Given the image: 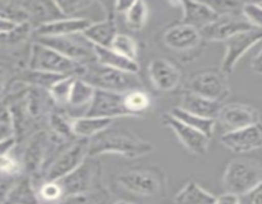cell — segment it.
Here are the masks:
<instances>
[{"mask_svg":"<svg viewBox=\"0 0 262 204\" xmlns=\"http://www.w3.org/2000/svg\"><path fill=\"white\" fill-rule=\"evenodd\" d=\"M94 51L95 56H96V61L101 65L132 74H138V71H140L138 61L125 58V56L120 55L119 53L114 51L113 48L94 46Z\"/></svg>","mask_w":262,"mask_h":204,"instance_id":"cb8c5ba5","label":"cell"},{"mask_svg":"<svg viewBox=\"0 0 262 204\" xmlns=\"http://www.w3.org/2000/svg\"><path fill=\"white\" fill-rule=\"evenodd\" d=\"M242 15L253 28L262 30V4L261 3H243Z\"/></svg>","mask_w":262,"mask_h":204,"instance_id":"74e56055","label":"cell"},{"mask_svg":"<svg viewBox=\"0 0 262 204\" xmlns=\"http://www.w3.org/2000/svg\"><path fill=\"white\" fill-rule=\"evenodd\" d=\"M20 177L22 176H10L0 172V204H4L10 190L14 188V185L19 181Z\"/></svg>","mask_w":262,"mask_h":204,"instance_id":"60d3db41","label":"cell"},{"mask_svg":"<svg viewBox=\"0 0 262 204\" xmlns=\"http://www.w3.org/2000/svg\"><path fill=\"white\" fill-rule=\"evenodd\" d=\"M26 68L31 70L46 71L64 76L82 78L86 71V64L71 60L58 51L33 41L30 46Z\"/></svg>","mask_w":262,"mask_h":204,"instance_id":"7a4b0ae2","label":"cell"},{"mask_svg":"<svg viewBox=\"0 0 262 204\" xmlns=\"http://www.w3.org/2000/svg\"><path fill=\"white\" fill-rule=\"evenodd\" d=\"M13 137L12 125L9 124H0V142L5 139H9Z\"/></svg>","mask_w":262,"mask_h":204,"instance_id":"c3c4849f","label":"cell"},{"mask_svg":"<svg viewBox=\"0 0 262 204\" xmlns=\"http://www.w3.org/2000/svg\"><path fill=\"white\" fill-rule=\"evenodd\" d=\"M0 124L10 125V111L9 106L4 99H0Z\"/></svg>","mask_w":262,"mask_h":204,"instance_id":"ee69618b","label":"cell"},{"mask_svg":"<svg viewBox=\"0 0 262 204\" xmlns=\"http://www.w3.org/2000/svg\"><path fill=\"white\" fill-rule=\"evenodd\" d=\"M0 172L7 173V175L10 176L25 175V168H23L22 161L13 153V150L0 156Z\"/></svg>","mask_w":262,"mask_h":204,"instance_id":"d590c367","label":"cell"},{"mask_svg":"<svg viewBox=\"0 0 262 204\" xmlns=\"http://www.w3.org/2000/svg\"><path fill=\"white\" fill-rule=\"evenodd\" d=\"M261 41L262 30H257V28H252V30L238 33L234 37L228 40L225 42V55L223 58L220 69L227 75H230L234 71L238 61L242 59V56Z\"/></svg>","mask_w":262,"mask_h":204,"instance_id":"8fae6325","label":"cell"},{"mask_svg":"<svg viewBox=\"0 0 262 204\" xmlns=\"http://www.w3.org/2000/svg\"><path fill=\"white\" fill-rule=\"evenodd\" d=\"M19 68L0 59V99H4L17 79Z\"/></svg>","mask_w":262,"mask_h":204,"instance_id":"e575fe53","label":"cell"},{"mask_svg":"<svg viewBox=\"0 0 262 204\" xmlns=\"http://www.w3.org/2000/svg\"><path fill=\"white\" fill-rule=\"evenodd\" d=\"M89 142L90 139H76L61 149L48 166L41 181H58L76 170L89 157Z\"/></svg>","mask_w":262,"mask_h":204,"instance_id":"ba28073f","label":"cell"},{"mask_svg":"<svg viewBox=\"0 0 262 204\" xmlns=\"http://www.w3.org/2000/svg\"><path fill=\"white\" fill-rule=\"evenodd\" d=\"M161 122H163L164 126L169 128V129L176 134V137L178 138L179 142L182 143V145H183L188 152H191L192 155L201 156L207 152L210 144V138H207L206 135L202 134L201 132H199V130L189 126V125L182 122L181 120L174 117L173 115H170L169 112L163 115Z\"/></svg>","mask_w":262,"mask_h":204,"instance_id":"4fadbf2b","label":"cell"},{"mask_svg":"<svg viewBox=\"0 0 262 204\" xmlns=\"http://www.w3.org/2000/svg\"><path fill=\"white\" fill-rule=\"evenodd\" d=\"M216 196L197 181H188L174 196V204H214Z\"/></svg>","mask_w":262,"mask_h":204,"instance_id":"484cf974","label":"cell"},{"mask_svg":"<svg viewBox=\"0 0 262 204\" xmlns=\"http://www.w3.org/2000/svg\"><path fill=\"white\" fill-rule=\"evenodd\" d=\"M113 204H135V203L127 200V199H118V200H115Z\"/></svg>","mask_w":262,"mask_h":204,"instance_id":"681fc988","label":"cell"},{"mask_svg":"<svg viewBox=\"0 0 262 204\" xmlns=\"http://www.w3.org/2000/svg\"><path fill=\"white\" fill-rule=\"evenodd\" d=\"M262 183V163L248 157H238L228 163L223 175L225 193L245 195Z\"/></svg>","mask_w":262,"mask_h":204,"instance_id":"3957f363","label":"cell"},{"mask_svg":"<svg viewBox=\"0 0 262 204\" xmlns=\"http://www.w3.org/2000/svg\"><path fill=\"white\" fill-rule=\"evenodd\" d=\"M112 119L94 116H74L72 117V130L78 139H91L100 133L113 126Z\"/></svg>","mask_w":262,"mask_h":204,"instance_id":"603a6c76","label":"cell"},{"mask_svg":"<svg viewBox=\"0 0 262 204\" xmlns=\"http://www.w3.org/2000/svg\"><path fill=\"white\" fill-rule=\"evenodd\" d=\"M148 19V7L145 2H133L132 7L124 14L125 24L132 31H141Z\"/></svg>","mask_w":262,"mask_h":204,"instance_id":"4dcf8cb0","label":"cell"},{"mask_svg":"<svg viewBox=\"0 0 262 204\" xmlns=\"http://www.w3.org/2000/svg\"><path fill=\"white\" fill-rule=\"evenodd\" d=\"M182 12H183L182 22L196 27L197 30H202L219 17V14L209 3L182 2Z\"/></svg>","mask_w":262,"mask_h":204,"instance_id":"7402d4cb","label":"cell"},{"mask_svg":"<svg viewBox=\"0 0 262 204\" xmlns=\"http://www.w3.org/2000/svg\"><path fill=\"white\" fill-rule=\"evenodd\" d=\"M58 181L66 196L87 195L105 190L102 185V165L94 157H87L76 170Z\"/></svg>","mask_w":262,"mask_h":204,"instance_id":"5b68a950","label":"cell"},{"mask_svg":"<svg viewBox=\"0 0 262 204\" xmlns=\"http://www.w3.org/2000/svg\"><path fill=\"white\" fill-rule=\"evenodd\" d=\"M107 200L106 190L87 195H69L54 204H104Z\"/></svg>","mask_w":262,"mask_h":204,"instance_id":"8d00e7d4","label":"cell"},{"mask_svg":"<svg viewBox=\"0 0 262 204\" xmlns=\"http://www.w3.org/2000/svg\"><path fill=\"white\" fill-rule=\"evenodd\" d=\"M260 121V111L253 106L241 102L223 104L217 122H220L225 133L243 129Z\"/></svg>","mask_w":262,"mask_h":204,"instance_id":"5bb4252c","label":"cell"},{"mask_svg":"<svg viewBox=\"0 0 262 204\" xmlns=\"http://www.w3.org/2000/svg\"><path fill=\"white\" fill-rule=\"evenodd\" d=\"M92 20L83 17H66L51 23L38 26L33 30L35 37H64V36L82 35Z\"/></svg>","mask_w":262,"mask_h":204,"instance_id":"ac0fdd59","label":"cell"},{"mask_svg":"<svg viewBox=\"0 0 262 204\" xmlns=\"http://www.w3.org/2000/svg\"><path fill=\"white\" fill-rule=\"evenodd\" d=\"M35 41L78 63L87 64L96 60L94 45L90 43L82 35L64 36V37H35Z\"/></svg>","mask_w":262,"mask_h":204,"instance_id":"9c48e42d","label":"cell"},{"mask_svg":"<svg viewBox=\"0 0 262 204\" xmlns=\"http://www.w3.org/2000/svg\"><path fill=\"white\" fill-rule=\"evenodd\" d=\"M251 69H252L256 74L262 75V48L258 51L257 55L253 58L252 63H251Z\"/></svg>","mask_w":262,"mask_h":204,"instance_id":"bcb514c9","label":"cell"},{"mask_svg":"<svg viewBox=\"0 0 262 204\" xmlns=\"http://www.w3.org/2000/svg\"><path fill=\"white\" fill-rule=\"evenodd\" d=\"M125 110L130 117H142L152 105L150 93L143 88L133 89L123 94Z\"/></svg>","mask_w":262,"mask_h":204,"instance_id":"83f0119b","label":"cell"},{"mask_svg":"<svg viewBox=\"0 0 262 204\" xmlns=\"http://www.w3.org/2000/svg\"><path fill=\"white\" fill-rule=\"evenodd\" d=\"M32 33L33 27L31 26V23L27 22L18 24L14 30L0 35V47H17V46L25 43Z\"/></svg>","mask_w":262,"mask_h":204,"instance_id":"1f68e13d","label":"cell"},{"mask_svg":"<svg viewBox=\"0 0 262 204\" xmlns=\"http://www.w3.org/2000/svg\"><path fill=\"white\" fill-rule=\"evenodd\" d=\"M152 150V143L127 128H109L91 138L89 142V157L94 158L101 155H118L135 160L148 155Z\"/></svg>","mask_w":262,"mask_h":204,"instance_id":"6da1fadb","label":"cell"},{"mask_svg":"<svg viewBox=\"0 0 262 204\" xmlns=\"http://www.w3.org/2000/svg\"><path fill=\"white\" fill-rule=\"evenodd\" d=\"M214 204H241L239 195H235L232 193H225L216 196Z\"/></svg>","mask_w":262,"mask_h":204,"instance_id":"7bdbcfd3","label":"cell"},{"mask_svg":"<svg viewBox=\"0 0 262 204\" xmlns=\"http://www.w3.org/2000/svg\"><path fill=\"white\" fill-rule=\"evenodd\" d=\"M252 28L242 14L219 15L214 22L200 30V32L206 42H227L238 33Z\"/></svg>","mask_w":262,"mask_h":204,"instance_id":"7c38bea8","label":"cell"},{"mask_svg":"<svg viewBox=\"0 0 262 204\" xmlns=\"http://www.w3.org/2000/svg\"><path fill=\"white\" fill-rule=\"evenodd\" d=\"M132 4L133 2H117L113 5V10H114V13H122L124 15L128 12V9L132 7Z\"/></svg>","mask_w":262,"mask_h":204,"instance_id":"7dc6e473","label":"cell"},{"mask_svg":"<svg viewBox=\"0 0 262 204\" xmlns=\"http://www.w3.org/2000/svg\"><path fill=\"white\" fill-rule=\"evenodd\" d=\"M4 204H40L37 189L32 178L27 175H23L14 188L10 190Z\"/></svg>","mask_w":262,"mask_h":204,"instance_id":"4316f807","label":"cell"},{"mask_svg":"<svg viewBox=\"0 0 262 204\" xmlns=\"http://www.w3.org/2000/svg\"><path fill=\"white\" fill-rule=\"evenodd\" d=\"M148 78L154 89L163 93L173 92L182 84V71L170 60L155 58L148 64Z\"/></svg>","mask_w":262,"mask_h":204,"instance_id":"9a60e30c","label":"cell"},{"mask_svg":"<svg viewBox=\"0 0 262 204\" xmlns=\"http://www.w3.org/2000/svg\"><path fill=\"white\" fill-rule=\"evenodd\" d=\"M220 142L233 153L239 155L260 149L262 148V122L258 121L243 129L224 133L220 137Z\"/></svg>","mask_w":262,"mask_h":204,"instance_id":"e0dca14e","label":"cell"},{"mask_svg":"<svg viewBox=\"0 0 262 204\" xmlns=\"http://www.w3.org/2000/svg\"><path fill=\"white\" fill-rule=\"evenodd\" d=\"M117 183L135 195L155 196L163 193L165 178L158 168H133L119 173Z\"/></svg>","mask_w":262,"mask_h":204,"instance_id":"52a82bcc","label":"cell"},{"mask_svg":"<svg viewBox=\"0 0 262 204\" xmlns=\"http://www.w3.org/2000/svg\"><path fill=\"white\" fill-rule=\"evenodd\" d=\"M17 145V142H15L14 137L9 138V139H5L3 142H0V156L5 155V153H9L12 152L13 149L15 148Z\"/></svg>","mask_w":262,"mask_h":204,"instance_id":"f6af8a7d","label":"cell"},{"mask_svg":"<svg viewBox=\"0 0 262 204\" xmlns=\"http://www.w3.org/2000/svg\"><path fill=\"white\" fill-rule=\"evenodd\" d=\"M40 204H54L66 198L59 181L43 180L36 185Z\"/></svg>","mask_w":262,"mask_h":204,"instance_id":"d6a6232c","label":"cell"},{"mask_svg":"<svg viewBox=\"0 0 262 204\" xmlns=\"http://www.w3.org/2000/svg\"><path fill=\"white\" fill-rule=\"evenodd\" d=\"M261 4H262V3H261Z\"/></svg>","mask_w":262,"mask_h":204,"instance_id":"f907efd6","label":"cell"},{"mask_svg":"<svg viewBox=\"0 0 262 204\" xmlns=\"http://www.w3.org/2000/svg\"><path fill=\"white\" fill-rule=\"evenodd\" d=\"M30 17L31 26L35 30L38 26L51 23L54 20L66 18L56 2H20Z\"/></svg>","mask_w":262,"mask_h":204,"instance_id":"44dd1931","label":"cell"},{"mask_svg":"<svg viewBox=\"0 0 262 204\" xmlns=\"http://www.w3.org/2000/svg\"><path fill=\"white\" fill-rule=\"evenodd\" d=\"M241 204H262V183L250 193L241 195Z\"/></svg>","mask_w":262,"mask_h":204,"instance_id":"b9f144b4","label":"cell"},{"mask_svg":"<svg viewBox=\"0 0 262 204\" xmlns=\"http://www.w3.org/2000/svg\"><path fill=\"white\" fill-rule=\"evenodd\" d=\"M187 91L223 104L230 94L228 75L220 68H205L192 74Z\"/></svg>","mask_w":262,"mask_h":204,"instance_id":"8992f818","label":"cell"},{"mask_svg":"<svg viewBox=\"0 0 262 204\" xmlns=\"http://www.w3.org/2000/svg\"><path fill=\"white\" fill-rule=\"evenodd\" d=\"M161 42L168 50L177 54H189L201 48L205 42L201 32L196 27L183 22L174 23L164 30Z\"/></svg>","mask_w":262,"mask_h":204,"instance_id":"30bf717a","label":"cell"},{"mask_svg":"<svg viewBox=\"0 0 262 204\" xmlns=\"http://www.w3.org/2000/svg\"><path fill=\"white\" fill-rule=\"evenodd\" d=\"M95 92H96V88L92 87L90 83H87L84 79L76 78L73 87H72L69 104L66 111L71 115V112H76L81 110L82 116H83L89 106L91 105L92 99H94Z\"/></svg>","mask_w":262,"mask_h":204,"instance_id":"d4e9b609","label":"cell"},{"mask_svg":"<svg viewBox=\"0 0 262 204\" xmlns=\"http://www.w3.org/2000/svg\"><path fill=\"white\" fill-rule=\"evenodd\" d=\"M77 76H64L60 81L56 82L51 89L49 91V94H50L51 101L54 102L58 109L66 110L68 107L69 104V97H71L72 87H73L74 79Z\"/></svg>","mask_w":262,"mask_h":204,"instance_id":"f546056e","label":"cell"},{"mask_svg":"<svg viewBox=\"0 0 262 204\" xmlns=\"http://www.w3.org/2000/svg\"><path fill=\"white\" fill-rule=\"evenodd\" d=\"M209 4L219 15L242 14L243 3L232 2V0H215V2H210Z\"/></svg>","mask_w":262,"mask_h":204,"instance_id":"ab89813d","label":"cell"},{"mask_svg":"<svg viewBox=\"0 0 262 204\" xmlns=\"http://www.w3.org/2000/svg\"><path fill=\"white\" fill-rule=\"evenodd\" d=\"M82 79H84L96 89L115 92V93H127L133 89L143 88L138 74L107 68L97 63L96 60L86 64V71Z\"/></svg>","mask_w":262,"mask_h":204,"instance_id":"277c9868","label":"cell"},{"mask_svg":"<svg viewBox=\"0 0 262 204\" xmlns=\"http://www.w3.org/2000/svg\"><path fill=\"white\" fill-rule=\"evenodd\" d=\"M222 106L223 104H220V102L205 98V97L192 93L189 91H186L182 94L178 105V107H181L184 111H188L191 114L197 115V116L205 117V119L216 120V121Z\"/></svg>","mask_w":262,"mask_h":204,"instance_id":"ffe728a7","label":"cell"},{"mask_svg":"<svg viewBox=\"0 0 262 204\" xmlns=\"http://www.w3.org/2000/svg\"><path fill=\"white\" fill-rule=\"evenodd\" d=\"M110 48L119 53L120 55L125 56L128 59L137 61L138 59V42L135 37H132L128 33H118L117 37L113 41Z\"/></svg>","mask_w":262,"mask_h":204,"instance_id":"836d02e7","label":"cell"},{"mask_svg":"<svg viewBox=\"0 0 262 204\" xmlns=\"http://www.w3.org/2000/svg\"><path fill=\"white\" fill-rule=\"evenodd\" d=\"M169 114L173 115L174 117L181 120V121L184 122V124L189 125V126H192L193 129L201 132L202 134H205L207 138L211 139L212 134H214L215 126H216V122H217L216 120L205 119V117L197 116V115L191 114V112L184 111V110H182L181 107L178 106L173 107V109L169 111Z\"/></svg>","mask_w":262,"mask_h":204,"instance_id":"f1b7e54d","label":"cell"},{"mask_svg":"<svg viewBox=\"0 0 262 204\" xmlns=\"http://www.w3.org/2000/svg\"><path fill=\"white\" fill-rule=\"evenodd\" d=\"M56 3L66 17H77V13L83 12L95 4L94 2H86V0H60Z\"/></svg>","mask_w":262,"mask_h":204,"instance_id":"f35d334b","label":"cell"},{"mask_svg":"<svg viewBox=\"0 0 262 204\" xmlns=\"http://www.w3.org/2000/svg\"><path fill=\"white\" fill-rule=\"evenodd\" d=\"M117 20H115V13L107 12L105 19L94 22L83 33L84 38L92 43L94 46H100V47H110L118 35Z\"/></svg>","mask_w":262,"mask_h":204,"instance_id":"d6986e66","label":"cell"},{"mask_svg":"<svg viewBox=\"0 0 262 204\" xmlns=\"http://www.w3.org/2000/svg\"><path fill=\"white\" fill-rule=\"evenodd\" d=\"M123 94L124 93L96 89L94 99L83 116L104 117V119L112 120L118 119V117H130L125 110Z\"/></svg>","mask_w":262,"mask_h":204,"instance_id":"2e32d148","label":"cell"}]
</instances>
